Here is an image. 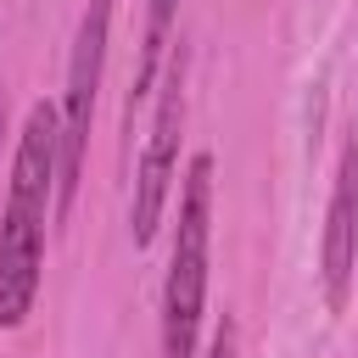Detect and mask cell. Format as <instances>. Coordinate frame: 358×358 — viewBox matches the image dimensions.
<instances>
[{"mask_svg": "<svg viewBox=\"0 0 358 358\" xmlns=\"http://www.w3.org/2000/svg\"><path fill=\"white\" fill-rule=\"evenodd\" d=\"M0 129H6V112H0Z\"/></svg>", "mask_w": 358, "mask_h": 358, "instance_id": "cell-8", "label": "cell"}, {"mask_svg": "<svg viewBox=\"0 0 358 358\" xmlns=\"http://www.w3.org/2000/svg\"><path fill=\"white\" fill-rule=\"evenodd\" d=\"M56 201V112L45 101L28 106L11 162V196L0 213V324L17 330L39 296L45 263V213Z\"/></svg>", "mask_w": 358, "mask_h": 358, "instance_id": "cell-1", "label": "cell"}, {"mask_svg": "<svg viewBox=\"0 0 358 358\" xmlns=\"http://www.w3.org/2000/svg\"><path fill=\"white\" fill-rule=\"evenodd\" d=\"M179 123H185V67L173 62L162 73V101H157V117H151V140H145L140 168H134V201H129L134 246H145L162 224V207H168V190H173V162H179Z\"/></svg>", "mask_w": 358, "mask_h": 358, "instance_id": "cell-4", "label": "cell"}, {"mask_svg": "<svg viewBox=\"0 0 358 358\" xmlns=\"http://www.w3.org/2000/svg\"><path fill=\"white\" fill-rule=\"evenodd\" d=\"M179 0H145V39H140V62H134V84H129V117L134 106L157 90L162 78V50H168V28H173Z\"/></svg>", "mask_w": 358, "mask_h": 358, "instance_id": "cell-6", "label": "cell"}, {"mask_svg": "<svg viewBox=\"0 0 358 358\" xmlns=\"http://www.w3.org/2000/svg\"><path fill=\"white\" fill-rule=\"evenodd\" d=\"M106 34H112V0H84L73 62H67V95H62V123H56V213L67 218L90 151V117H95V90L106 67Z\"/></svg>", "mask_w": 358, "mask_h": 358, "instance_id": "cell-3", "label": "cell"}, {"mask_svg": "<svg viewBox=\"0 0 358 358\" xmlns=\"http://www.w3.org/2000/svg\"><path fill=\"white\" fill-rule=\"evenodd\" d=\"M207 358H235V319H229V313L218 319V330H213V347H207Z\"/></svg>", "mask_w": 358, "mask_h": 358, "instance_id": "cell-7", "label": "cell"}, {"mask_svg": "<svg viewBox=\"0 0 358 358\" xmlns=\"http://www.w3.org/2000/svg\"><path fill=\"white\" fill-rule=\"evenodd\" d=\"M207 235H213V157L196 151L179 185L173 252L162 280V358H196V330L207 302Z\"/></svg>", "mask_w": 358, "mask_h": 358, "instance_id": "cell-2", "label": "cell"}, {"mask_svg": "<svg viewBox=\"0 0 358 358\" xmlns=\"http://www.w3.org/2000/svg\"><path fill=\"white\" fill-rule=\"evenodd\" d=\"M352 268H358V140L341 145L330 207H324V241H319V280H324V302L336 313L352 296Z\"/></svg>", "mask_w": 358, "mask_h": 358, "instance_id": "cell-5", "label": "cell"}]
</instances>
